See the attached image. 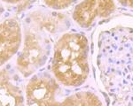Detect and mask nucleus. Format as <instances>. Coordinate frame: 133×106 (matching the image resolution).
Here are the masks:
<instances>
[{
  "label": "nucleus",
  "mask_w": 133,
  "mask_h": 106,
  "mask_svg": "<svg viewBox=\"0 0 133 106\" xmlns=\"http://www.w3.org/2000/svg\"><path fill=\"white\" fill-rule=\"evenodd\" d=\"M64 88L50 72L40 70L26 84L27 106H102L93 92L66 91Z\"/></svg>",
  "instance_id": "20e7f679"
},
{
  "label": "nucleus",
  "mask_w": 133,
  "mask_h": 106,
  "mask_svg": "<svg viewBox=\"0 0 133 106\" xmlns=\"http://www.w3.org/2000/svg\"><path fill=\"white\" fill-rule=\"evenodd\" d=\"M97 65L111 106H133V27L116 25L100 32Z\"/></svg>",
  "instance_id": "f257e3e1"
},
{
  "label": "nucleus",
  "mask_w": 133,
  "mask_h": 106,
  "mask_svg": "<svg viewBox=\"0 0 133 106\" xmlns=\"http://www.w3.org/2000/svg\"><path fill=\"white\" fill-rule=\"evenodd\" d=\"M51 73L66 88H78L90 73L89 43L83 35L64 33L55 42L51 51Z\"/></svg>",
  "instance_id": "7ed1b4c3"
},
{
  "label": "nucleus",
  "mask_w": 133,
  "mask_h": 106,
  "mask_svg": "<svg viewBox=\"0 0 133 106\" xmlns=\"http://www.w3.org/2000/svg\"><path fill=\"white\" fill-rule=\"evenodd\" d=\"M3 12H4V7H3V5H2V2L0 1V17L2 16Z\"/></svg>",
  "instance_id": "9b49d317"
},
{
  "label": "nucleus",
  "mask_w": 133,
  "mask_h": 106,
  "mask_svg": "<svg viewBox=\"0 0 133 106\" xmlns=\"http://www.w3.org/2000/svg\"><path fill=\"white\" fill-rule=\"evenodd\" d=\"M2 3L7 4V5H17V4H20L24 0H0Z\"/></svg>",
  "instance_id": "9d476101"
},
{
  "label": "nucleus",
  "mask_w": 133,
  "mask_h": 106,
  "mask_svg": "<svg viewBox=\"0 0 133 106\" xmlns=\"http://www.w3.org/2000/svg\"><path fill=\"white\" fill-rule=\"evenodd\" d=\"M122 5L133 9V0H117Z\"/></svg>",
  "instance_id": "1a4fd4ad"
},
{
  "label": "nucleus",
  "mask_w": 133,
  "mask_h": 106,
  "mask_svg": "<svg viewBox=\"0 0 133 106\" xmlns=\"http://www.w3.org/2000/svg\"><path fill=\"white\" fill-rule=\"evenodd\" d=\"M0 106H27L20 77L9 67L0 68Z\"/></svg>",
  "instance_id": "0eeeda50"
},
{
  "label": "nucleus",
  "mask_w": 133,
  "mask_h": 106,
  "mask_svg": "<svg viewBox=\"0 0 133 106\" xmlns=\"http://www.w3.org/2000/svg\"><path fill=\"white\" fill-rule=\"evenodd\" d=\"M65 17L57 11L38 7L27 14L16 68L24 78L40 71L48 60L54 38L63 30Z\"/></svg>",
  "instance_id": "f03ea898"
},
{
  "label": "nucleus",
  "mask_w": 133,
  "mask_h": 106,
  "mask_svg": "<svg viewBox=\"0 0 133 106\" xmlns=\"http://www.w3.org/2000/svg\"><path fill=\"white\" fill-rule=\"evenodd\" d=\"M115 10V0H82L75 6L72 18L81 27L89 28L97 20L110 16Z\"/></svg>",
  "instance_id": "39448f33"
},
{
  "label": "nucleus",
  "mask_w": 133,
  "mask_h": 106,
  "mask_svg": "<svg viewBox=\"0 0 133 106\" xmlns=\"http://www.w3.org/2000/svg\"><path fill=\"white\" fill-rule=\"evenodd\" d=\"M77 0H43L44 4L49 9L53 11H62L74 5Z\"/></svg>",
  "instance_id": "6e6552de"
},
{
  "label": "nucleus",
  "mask_w": 133,
  "mask_h": 106,
  "mask_svg": "<svg viewBox=\"0 0 133 106\" xmlns=\"http://www.w3.org/2000/svg\"><path fill=\"white\" fill-rule=\"evenodd\" d=\"M22 43V28L16 17L0 20V68L20 51Z\"/></svg>",
  "instance_id": "423d86ee"
}]
</instances>
